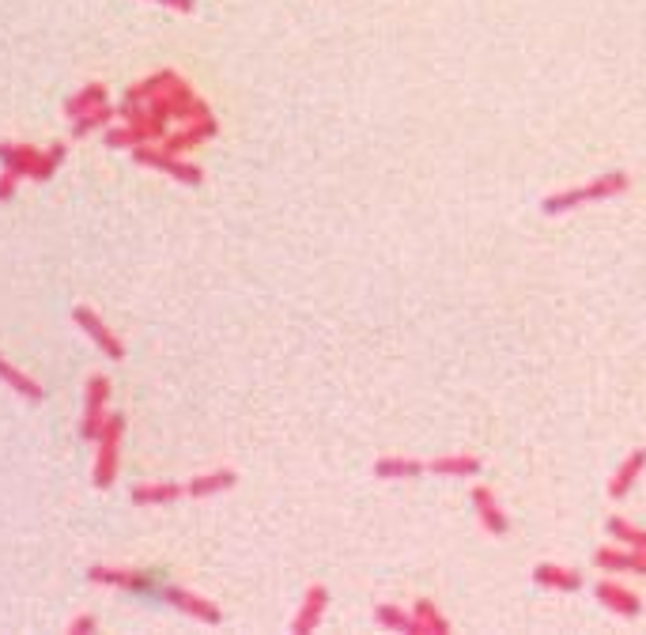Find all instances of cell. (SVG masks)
Returning a JSON list of instances; mask_svg holds the SVG:
<instances>
[{"label":"cell","mask_w":646,"mask_h":635,"mask_svg":"<svg viewBox=\"0 0 646 635\" xmlns=\"http://www.w3.org/2000/svg\"><path fill=\"white\" fill-rule=\"evenodd\" d=\"M631 189V174L628 171H605L582 182V186L560 189V193H548L541 197V212L544 216H567L582 205H594V201H612V197H624Z\"/></svg>","instance_id":"7a4b0ae2"},{"label":"cell","mask_w":646,"mask_h":635,"mask_svg":"<svg viewBox=\"0 0 646 635\" xmlns=\"http://www.w3.org/2000/svg\"><path fill=\"white\" fill-rule=\"evenodd\" d=\"M220 133V121H216V114H208V118H197V121H186L178 133H167L163 137V148L174 155L189 152V148H201L204 140H212Z\"/></svg>","instance_id":"8fae6325"},{"label":"cell","mask_w":646,"mask_h":635,"mask_svg":"<svg viewBox=\"0 0 646 635\" xmlns=\"http://www.w3.org/2000/svg\"><path fill=\"white\" fill-rule=\"evenodd\" d=\"M469 499H473V511H476V522H480V530L492 533V537H507V533H510V518H507V511H503V503L495 499L492 488L476 484L473 492H469Z\"/></svg>","instance_id":"9c48e42d"},{"label":"cell","mask_w":646,"mask_h":635,"mask_svg":"<svg viewBox=\"0 0 646 635\" xmlns=\"http://www.w3.org/2000/svg\"><path fill=\"white\" fill-rule=\"evenodd\" d=\"M186 496V484L178 481H159V484H136L129 499H133L136 507H170V503H178V499Z\"/></svg>","instance_id":"e0dca14e"},{"label":"cell","mask_w":646,"mask_h":635,"mask_svg":"<svg viewBox=\"0 0 646 635\" xmlns=\"http://www.w3.org/2000/svg\"><path fill=\"white\" fill-rule=\"evenodd\" d=\"M427 473L465 481V477H476V473H480V458H476V454H442V458H431V462H427Z\"/></svg>","instance_id":"ffe728a7"},{"label":"cell","mask_w":646,"mask_h":635,"mask_svg":"<svg viewBox=\"0 0 646 635\" xmlns=\"http://www.w3.org/2000/svg\"><path fill=\"white\" fill-rule=\"evenodd\" d=\"M106 103V84H87L80 87L76 95H68L65 99V114L68 118H80V114H87V110H95V106Z\"/></svg>","instance_id":"484cf974"},{"label":"cell","mask_w":646,"mask_h":635,"mask_svg":"<svg viewBox=\"0 0 646 635\" xmlns=\"http://www.w3.org/2000/svg\"><path fill=\"white\" fill-rule=\"evenodd\" d=\"M114 118H118V106H110V103L95 106V110H87L80 118H72V137H87V133H95V129H106Z\"/></svg>","instance_id":"4316f807"},{"label":"cell","mask_w":646,"mask_h":635,"mask_svg":"<svg viewBox=\"0 0 646 635\" xmlns=\"http://www.w3.org/2000/svg\"><path fill=\"white\" fill-rule=\"evenodd\" d=\"M159 598L167 601L170 609H178V613H186V617L201 620V624H208V628L223 624L220 605L201 598V594H193V590H186V586H159Z\"/></svg>","instance_id":"ba28073f"},{"label":"cell","mask_w":646,"mask_h":635,"mask_svg":"<svg viewBox=\"0 0 646 635\" xmlns=\"http://www.w3.org/2000/svg\"><path fill=\"white\" fill-rule=\"evenodd\" d=\"M106 405H110V378L106 375H91L84 386V416H80V439L95 443L99 439L102 424H106Z\"/></svg>","instance_id":"5b68a950"},{"label":"cell","mask_w":646,"mask_h":635,"mask_svg":"<svg viewBox=\"0 0 646 635\" xmlns=\"http://www.w3.org/2000/svg\"><path fill=\"white\" fill-rule=\"evenodd\" d=\"M121 435H125V416H106V424L99 431V454H95V469H91V481L95 488H110L118 481V465H121Z\"/></svg>","instance_id":"3957f363"},{"label":"cell","mask_w":646,"mask_h":635,"mask_svg":"<svg viewBox=\"0 0 646 635\" xmlns=\"http://www.w3.org/2000/svg\"><path fill=\"white\" fill-rule=\"evenodd\" d=\"M412 620H416V635H450V620L442 617L431 598L412 601Z\"/></svg>","instance_id":"44dd1931"},{"label":"cell","mask_w":646,"mask_h":635,"mask_svg":"<svg viewBox=\"0 0 646 635\" xmlns=\"http://www.w3.org/2000/svg\"><path fill=\"white\" fill-rule=\"evenodd\" d=\"M325 609H329V590H325L322 583L306 586L303 601H299V613L291 617V632H295V635H310L325 620Z\"/></svg>","instance_id":"4fadbf2b"},{"label":"cell","mask_w":646,"mask_h":635,"mask_svg":"<svg viewBox=\"0 0 646 635\" xmlns=\"http://www.w3.org/2000/svg\"><path fill=\"white\" fill-rule=\"evenodd\" d=\"M118 118H125L129 125H140V129H144V133H148L152 140L167 137V125H170V121L163 118L159 110H152L148 103H129V99H125V103L118 106Z\"/></svg>","instance_id":"2e32d148"},{"label":"cell","mask_w":646,"mask_h":635,"mask_svg":"<svg viewBox=\"0 0 646 635\" xmlns=\"http://www.w3.org/2000/svg\"><path fill=\"white\" fill-rule=\"evenodd\" d=\"M238 484V473L235 469H212V473H201L186 484V496L193 499H208V496H220V492H231Z\"/></svg>","instance_id":"d6986e66"},{"label":"cell","mask_w":646,"mask_h":635,"mask_svg":"<svg viewBox=\"0 0 646 635\" xmlns=\"http://www.w3.org/2000/svg\"><path fill=\"white\" fill-rule=\"evenodd\" d=\"M374 624L378 628H386V632H405V635H416V620H412V609H401V605H393V601H382V605H374Z\"/></svg>","instance_id":"cb8c5ba5"},{"label":"cell","mask_w":646,"mask_h":635,"mask_svg":"<svg viewBox=\"0 0 646 635\" xmlns=\"http://www.w3.org/2000/svg\"><path fill=\"white\" fill-rule=\"evenodd\" d=\"M148 140L152 137H148L140 125H129V121H125V125H118V129H106L102 144H106V148H129V152H133V148L148 144Z\"/></svg>","instance_id":"83f0119b"},{"label":"cell","mask_w":646,"mask_h":635,"mask_svg":"<svg viewBox=\"0 0 646 635\" xmlns=\"http://www.w3.org/2000/svg\"><path fill=\"white\" fill-rule=\"evenodd\" d=\"M605 533H609L616 545H628V549L646 552V530L643 526H635V522H628V518L612 515L609 522H605Z\"/></svg>","instance_id":"d4e9b609"},{"label":"cell","mask_w":646,"mask_h":635,"mask_svg":"<svg viewBox=\"0 0 646 635\" xmlns=\"http://www.w3.org/2000/svg\"><path fill=\"white\" fill-rule=\"evenodd\" d=\"M646 473V447L631 450L624 462L616 465V473L609 477V484H605V492H609V499H628L631 488L643 481Z\"/></svg>","instance_id":"9a60e30c"},{"label":"cell","mask_w":646,"mask_h":635,"mask_svg":"<svg viewBox=\"0 0 646 635\" xmlns=\"http://www.w3.org/2000/svg\"><path fill=\"white\" fill-rule=\"evenodd\" d=\"M597 571H624V575H646V552L628 549V545H601L594 552Z\"/></svg>","instance_id":"7c38bea8"},{"label":"cell","mask_w":646,"mask_h":635,"mask_svg":"<svg viewBox=\"0 0 646 635\" xmlns=\"http://www.w3.org/2000/svg\"><path fill=\"white\" fill-rule=\"evenodd\" d=\"M148 4H163L170 12H182V16H189V12L197 8V0H148Z\"/></svg>","instance_id":"1f68e13d"},{"label":"cell","mask_w":646,"mask_h":635,"mask_svg":"<svg viewBox=\"0 0 646 635\" xmlns=\"http://www.w3.org/2000/svg\"><path fill=\"white\" fill-rule=\"evenodd\" d=\"M594 598L601 601L609 613H616V617H624V620H635L643 613V598H639L635 590H628V586H620L616 579H601V583L594 586Z\"/></svg>","instance_id":"30bf717a"},{"label":"cell","mask_w":646,"mask_h":635,"mask_svg":"<svg viewBox=\"0 0 646 635\" xmlns=\"http://www.w3.org/2000/svg\"><path fill=\"white\" fill-rule=\"evenodd\" d=\"M38 155L31 144H16V140H0V167H8V171H19L23 178L34 171V163H38Z\"/></svg>","instance_id":"603a6c76"},{"label":"cell","mask_w":646,"mask_h":635,"mask_svg":"<svg viewBox=\"0 0 646 635\" xmlns=\"http://www.w3.org/2000/svg\"><path fill=\"white\" fill-rule=\"evenodd\" d=\"M427 465L416 462V458H405V454H386L374 462V477L378 481H416Z\"/></svg>","instance_id":"ac0fdd59"},{"label":"cell","mask_w":646,"mask_h":635,"mask_svg":"<svg viewBox=\"0 0 646 635\" xmlns=\"http://www.w3.org/2000/svg\"><path fill=\"white\" fill-rule=\"evenodd\" d=\"M95 628H99V620L91 617V613H80V617H72V620H68V628H65V632H68V635H91V632H95Z\"/></svg>","instance_id":"4dcf8cb0"},{"label":"cell","mask_w":646,"mask_h":635,"mask_svg":"<svg viewBox=\"0 0 646 635\" xmlns=\"http://www.w3.org/2000/svg\"><path fill=\"white\" fill-rule=\"evenodd\" d=\"M65 155H68V148L57 140V144H50V152H42L38 155V163H34V171L27 174L31 182H50L53 174H57V167L65 163Z\"/></svg>","instance_id":"f1b7e54d"},{"label":"cell","mask_w":646,"mask_h":635,"mask_svg":"<svg viewBox=\"0 0 646 635\" xmlns=\"http://www.w3.org/2000/svg\"><path fill=\"white\" fill-rule=\"evenodd\" d=\"M19 178H23V174H19V171H8V167H4V171H0V205H8V201H12V197H16Z\"/></svg>","instance_id":"f546056e"},{"label":"cell","mask_w":646,"mask_h":635,"mask_svg":"<svg viewBox=\"0 0 646 635\" xmlns=\"http://www.w3.org/2000/svg\"><path fill=\"white\" fill-rule=\"evenodd\" d=\"M133 163L136 167H148V171L167 174V178L182 182V186H201L204 182V171L197 163H186L182 155L167 152V148H148V144H140V148H133Z\"/></svg>","instance_id":"277c9868"},{"label":"cell","mask_w":646,"mask_h":635,"mask_svg":"<svg viewBox=\"0 0 646 635\" xmlns=\"http://www.w3.org/2000/svg\"><path fill=\"white\" fill-rule=\"evenodd\" d=\"M533 583L541 586V590H556V594H575V590H582L586 579H582V571H578V567L544 560V564L533 567Z\"/></svg>","instance_id":"5bb4252c"},{"label":"cell","mask_w":646,"mask_h":635,"mask_svg":"<svg viewBox=\"0 0 646 635\" xmlns=\"http://www.w3.org/2000/svg\"><path fill=\"white\" fill-rule=\"evenodd\" d=\"M87 583L114 586V590H129V594H155V598H159V583H155L148 571H136V567L95 564V567H87Z\"/></svg>","instance_id":"8992f818"},{"label":"cell","mask_w":646,"mask_h":635,"mask_svg":"<svg viewBox=\"0 0 646 635\" xmlns=\"http://www.w3.org/2000/svg\"><path fill=\"white\" fill-rule=\"evenodd\" d=\"M125 99L129 103H148L152 110H159L167 121H197V118H208L212 114V106L204 103V99H197L193 95V87L178 76V72H155V76H148V80H140V84H133L129 91H125Z\"/></svg>","instance_id":"6da1fadb"},{"label":"cell","mask_w":646,"mask_h":635,"mask_svg":"<svg viewBox=\"0 0 646 635\" xmlns=\"http://www.w3.org/2000/svg\"><path fill=\"white\" fill-rule=\"evenodd\" d=\"M72 322L80 326V333L99 348L102 356H110V360H125V344H121V337L106 326L91 307H84V303H80V307H72Z\"/></svg>","instance_id":"52a82bcc"},{"label":"cell","mask_w":646,"mask_h":635,"mask_svg":"<svg viewBox=\"0 0 646 635\" xmlns=\"http://www.w3.org/2000/svg\"><path fill=\"white\" fill-rule=\"evenodd\" d=\"M0 382H4L8 390H16L19 397H27V401H34V405H38V401H46V390H42V386H38V382H34L31 375H23L16 363L4 360V356H0Z\"/></svg>","instance_id":"7402d4cb"}]
</instances>
